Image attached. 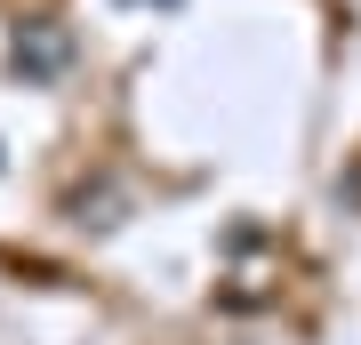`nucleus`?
I'll return each mask as SVG.
<instances>
[{
  "mask_svg": "<svg viewBox=\"0 0 361 345\" xmlns=\"http://www.w3.org/2000/svg\"><path fill=\"white\" fill-rule=\"evenodd\" d=\"M8 64H16V80L49 89V80L73 64V40H65V25H16V40H8Z\"/></svg>",
  "mask_w": 361,
  "mask_h": 345,
  "instance_id": "1",
  "label": "nucleus"
},
{
  "mask_svg": "<svg viewBox=\"0 0 361 345\" xmlns=\"http://www.w3.org/2000/svg\"><path fill=\"white\" fill-rule=\"evenodd\" d=\"M113 209H121V201H113V185H97V193L80 185V193H73V225H97V233H113V225H121Z\"/></svg>",
  "mask_w": 361,
  "mask_h": 345,
  "instance_id": "2",
  "label": "nucleus"
},
{
  "mask_svg": "<svg viewBox=\"0 0 361 345\" xmlns=\"http://www.w3.org/2000/svg\"><path fill=\"white\" fill-rule=\"evenodd\" d=\"M153 8H177V0H153Z\"/></svg>",
  "mask_w": 361,
  "mask_h": 345,
  "instance_id": "3",
  "label": "nucleus"
}]
</instances>
